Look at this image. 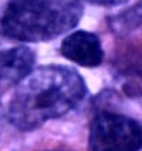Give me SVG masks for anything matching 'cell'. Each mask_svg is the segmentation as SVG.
Returning a JSON list of instances; mask_svg holds the SVG:
<instances>
[{"instance_id":"4","label":"cell","mask_w":142,"mask_h":151,"mask_svg":"<svg viewBox=\"0 0 142 151\" xmlns=\"http://www.w3.org/2000/svg\"><path fill=\"white\" fill-rule=\"evenodd\" d=\"M60 51L67 60L83 67H98L104 61V50L100 37L85 30L68 34L61 43Z\"/></svg>"},{"instance_id":"3","label":"cell","mask_w":142,"mask_h":151,"mask_svg":"<svg viewBox=\"0 0 142 151\" xmlns=\"http://www.w3.org/2000/svg\"><path fill=\"white\" fill-rule=\"evenodd\" d=\"M141 124L115 111H98L90 123L88 151H139Z\"/></svg>"},{"instance_id":"6","label":"cell","mask_w":142,"mask_h":151,"mask_svg":"<svg viewBox=\"0 0 142 151\" xmlns=\"http://www.w3.org/2000/svg\"><path fill=\"white\" fill-rule=\"evenodd\" d=\"M92 4H98V6H118L125 3L126 0H87Z\"/></svg>"},{"instance_id":"2","label":"cell","mask_w":142,"mask_h":151,"mask_svg":"<svg viewBox=\"0 0 142 151\" xmlns=\"http://www.w3.org/2000/svg\"><path fill=\"white\" fill-rule=\"evenodd\" d=\"M83 17L80 0H9L0 34L21 43L47 42L73 30Z\"/></svg>"},{"instance_id":"7","label":"cell","mask_w":142,"mask_h":151,"mask_svg":"<svg viewBox=\"0 0 142 151\" xmlns=\"http://www.w3.org/2000/svg\"><path fill=\"white\" fill-rule=\"evenodd\" d=\"M1 127H3V114H1V107H0V135H1Z\"/></svg>"},{"instance_id":"5","label":"cell","mask_w":142,"mask_h":151,"mask_svg":"<svg viewBox=\"0 0 142 151\" xmlns=\"http://www.w3.org/2000/svg\"><path fill=\"white\" fill-rule=\"evenodd\" d=\"M36 54L31 49L19 46L7 50H0V96L33 70Z\"/></svg>"},{"instance_id":"1","label":"cell","mask_w":142,"mask_h":151,"mask_svg":"<svg viewBox=\"0 0 142 151\" xmlns=\"http://www.w3.org/2000/svg\"><path fill=\"white\" fill-rule=\"evenodd\" d=\"M87 94L81 74L71 67L49 64L31 70L16 84L7 118L21 131H31L75 109Z\"/></svg>"}]
</instances>
